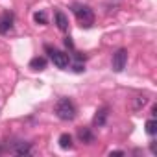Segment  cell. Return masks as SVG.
<instances>
[{"instance_id": "4", "label": "cell", "mask_w": 157, "mask_h": 157, "mask_svg": "<svg viewBox=\"0 0 157 157\" xmlns=\"http://www.w3.org/2000/svg\"><path fill=\"white\" fill-rule=\"evenodd\" d=\"M126 63H128V52L124 48H120L117 54H113V70L115 72H122L126 68Z\"/></svg>"}, {"instance_id": "16", "label": "cell", "mask_w": 157, "mask_h": 157, "mask_svg": "<svg viewBox=\"0 0 157 157\" xmlns=\"http://www.w3.org/2000/svg\"><path fill=\"white\" fill-rule=\"evenodd\" d=\"M155 115H157V105H153V107H151V117L155 118Z\"/></svg>"}, {"instance_id": "17", "label": "cell", "mask_w": 157, "mask_h": 157, "mask_svg": "<svg viewBox=\"0 0 157 157\" xmlns=\"http://www.w3.org/2000/svg\"><path fill=\"white\" fill-rule=\"evenodd\" d=\"M150 150H151V153H155V142H151V144H150Z\"/></svg>"}, {"instance_id": "14", "label": "cell", "mask_w": 157, "mask_h": 157, "mask_svg": "<svg viewBox=\"0 0 157 157\" xmlns=\"http://www.w3.org/2000/svg\"><path fill=\"white\" fill-rule=\"evenodd\" d=\"M146 104H148V98H146V96H137V98H135V102H133V109H135V111H139V109H140V107H144Z\"/></svg>"}, {"instance_id": "6", "label": "cell", "mask_w": 157, "mask_h": 157, "mask_svg": "<svg viewBox=\"0 0 157 157\" xmlns=\"http://www.w3.org/2000/svg\"><path fill=\"white\" fill-rule=\"evenodd\" d=\"M78 137H80V140L85 142V144H93L94 142V135H93V131L89 128H80L78 129Z\"/></svg>"}, {"instance_id": "18", "label": "cell", "mask_w": 157, "mask_h": 157, "mask_svg": "<svg viewBox=\"0 0 157 157\" xmlns=\"http://www.w3.org/2000/svg\"><path fill=\"white\" fill-rule=\"evenodd\" d=\"M111 155H124V151H120V150L118 151H111Z\"/></svg>"}, {"instance_id": "7", "label": "cell", "mask_w": 157, "mask_h": 157, "mask_svg": "<svg viewBox=\"0 0 157 157\" xmlns=\"http://www.w3.org/2000/svg\"><path fill=\"white\" fill-rule=\"evenodd\" d=\"M56 24L61 32H67L68 30V19L63 11H56Z\"/></svg>"}, {"instance_id": "15", "label": "cell", "mask_w": 157, "mask_h": 157, "mask_svg": "<svg viewBox=\"0 0 157 157\" xmlns=\"http://www.w3.org/2000/svg\"><path fill=\"white\" fill-rule=\"evenodd\" d=\"M65 46H68V48H74V43H72V39H70V37H67V39H65Z\"/></svg>"}, {"instance_id": "10", "label": "cell", "mask_w": 157, "mask_h": 157, "mask_svg": "<svg viewBox=\"0 0 157 157\" xmlns=\"http://www.w3.org/2000/svg\"><path fill=\"white\" fill-rule=\"evenodd\" d=\"M59 146H61L63 150H70V148H72V137H70L68 133H63V135L59 137Z\"/></svg>"}, {"instance_id": "11", "label": "cell", "mask_w": 157, "mask_h": 157, "mask_svg": "<svg viewBox=\"0 0 157 157\" xmlns=\"http://www.w3.org/2000/svg\"><path fill=\"white\" fill-rule=\"evenodd\" d=\"M30 151H32L30 142H21V144H17V148H15V153H17V155H28Z\"/></svg>"}, {"instance_id": "1", "label": "cell", "mask_w": 157, "mask_h": 157, "mask_svg": "<svg viewBox=\"0 0 157 157\" xmlns=\"http://www.w3.org/2000/svg\"><path fill=\"white\" fill-rule=\"evenodd\" d=\"M56 115L61 118V120H74L76 118V107H74V104L68 100V98H61L57 104H56Z\"/></svg>"}, {"instance_id": "8", "label": "cell", "mask_w": 157, "mask_h": 157, "mask_svg": "<svg viewBox=\"0 0 157 157\" xmlns=\"http://www.w3.org/2000/svg\"><path fill=\"white\" fill-rule=\"evenodd\" d=\"M30 68H33V70H44L46 68V59L44 57H33L30 61Z\"/></svg>"}, {"instance_id": "2", "label": "cell", "mask_w": 157, "mask_h": 157, "mask_svg": "<svg viewBox=\"0 0 157 157\" xmlns=\"http://www.w3.org/2000/svg\"><path fill=\"white\" fill-rule=\"evenodd\" d=\"M74 15H76L78 22H80V26L89 28L94 22V13L89 6H74Z\"/></svg>"}, {"instance_id": "13", "label": "cell", "mask_w": 157, "mask_h": 157, "mask_svg": "<svg viewBox=\"0 0 157 157\" xmlns=\"http://www.w3.org/2000/svg\"><path fill=\"white\" fill-rule=\"evenodd\" d=\"M146 133L148 135H155L157 133V122H155V118H150L146 122Z\"/></svg>"}, {"instance_id": "12", "label": "cell", "mask_w": 157, "mask_h": 157, "mask_svg": "<svg viewBox=\"0 0 157 157\" xmlns=\"http://www.w3.org/2000/svg\"><path fill=\"white\" fill-rule=\"evenodd\" d=\"M33 21H35L37 24H41V26L48 24V19H46V13H44V11H37V13L33 15Z\"/></svg>"}, {"instance_id": "9", "label": "cell", "mask_w": 157, "mask_h": 157, "mask_svg": "<svg viewBox=\"0 0 157 157\" xmlns=\"http://www.w3.org/2000/svg\"><path fill=\"white\" fill-rule=\"evenodd\" d=\"M107 115H109V113H107V109H105V107H104V109H100V111L94 115V126H98V128H100V126H104V124H105V120H107Z\"/></svg>"}, {"instance_id": "5", "label": "cell", "mask_w": 157, "mask_h": 157, "mask_svg": "<svg viewBox=\"0 0 157 157\" xmlns=\"http://www.w3.org/2000/svg\"><path fill=\"white\" fill-rule=\"evenodd\" d=\"M13 30V13L6 11L0 17V33H10Z\"/></svg>"}, {"instance_id": "3", "label": "cell", "mask_w": 157, "mask_h": 157, "mask_svg": "<svg viewBox=\"0 0 157 157\" xmlns=\"http://www.w3.org/2000/svg\"><path fill=\"white\" fill-rule=\"evenodd\" d=\"M48 52H50V59H52V63H54L57 68H67V67L70 65V57H68V54H65V52H61V50H52V48H48Z\"/></svg>"}]
</instances>
